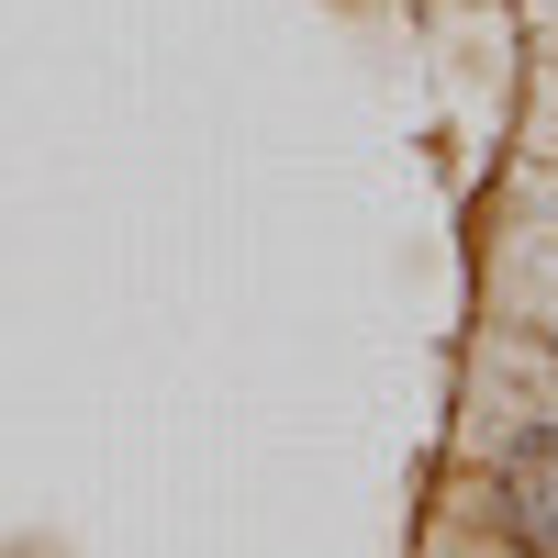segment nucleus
Masks as SVG:
<instances>
[{
  "instance_id": "1",
  "label": "nucleus",
  "mask_w": 558,
  "mask_h": 558,
  "mask_svg": "<svg viewBox=\"0 0 558 558\" xmlns=\"http://www.w3.org/2000/svg\"><path fill=\"white\" fill-rule=\"evenodd\" d=\"M502 502H514V536L536 558H558V425L514 436V458H502Z\"/></svg>"
}]
</instances>
